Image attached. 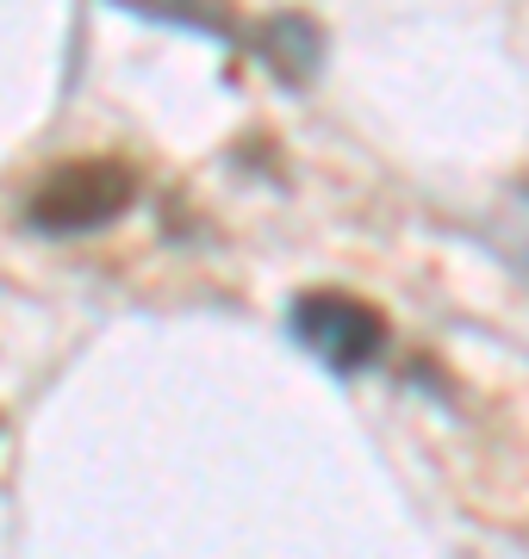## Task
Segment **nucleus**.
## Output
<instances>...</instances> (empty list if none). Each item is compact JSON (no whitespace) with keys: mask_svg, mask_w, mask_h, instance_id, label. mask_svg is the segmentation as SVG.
I'll list each match as a JSON object with an SVG mask.
<instances>
[{"mask_svg":"<svg viewBox=\"0 0 529 559\" xmlns=\"http://www.w3.org/2000/svg\"><path fill=\"white\" fill-rule=\"evenodd\" d=\"M131 200H138V175L119 156H75L32 187L25 224L44 237H82V230L113 224Z\"/></svg>","mask_w":529,"mask_h":559,"instance_id":"1","label":"nucleus"},{"mask_svg":"<svg viewBox=\"0 0 529 559\" xmlns=\"http://www.w3.org/2000/svg\"><path fill=\"white\" fill-rule=\"evenodd\" d=\"M286 330L299 348L325 360L330 373H362L387 355V318L355 293H299L286 311Z\"/></svg>","mask_w":529,"mask_h":559,"instance_id":"2","label":"nucleus"},{"mask_svg":"<svg viewBox=\"0 0 529 559\" xmlns=\"http://www.w3.org/2000/svg\"><path fill=\"white\" fill-rule=\"evenodd\" d=\"M256 50L268 57V69L286 81H306L311 62H318V25L299 20V13H286V20H268L256 32Z\"/></svg>","mask_w":529,"mask_h":559,"instance_id":"3","label":"nucleus"}]
</instances>
